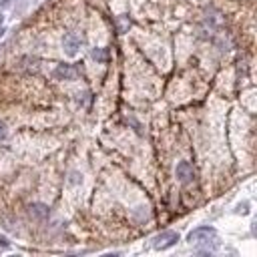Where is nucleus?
<instances>
[{
	"label": "nucleus",
	"instance_id": "1",
	"mask_svg": "<svg viewBox=\"0 0 257 257\" xmlns=\"http://www.w3.org/2000/svg\"><path fill=\"white\" fill-rule=\"evenodd\" d=\"M209 239H215V229H211V227H199L189 233L191 245H209Z\"/></svg>",
	"mask_w": 257,
	"mask_h": 257
},
{
	"label": "nucleus",
	"instance_id": "2",
	"mask_svg": "<svg viewBox=\"0 0 257 257\" xmlns=\"http://www.w3.org/2000/svg\"><path fill=\"white\" fill-rule=\"evenodd\" d=\"M153 241H155V243H153L155 249H169V247H173V245L179 241V235L173 233V231H163V233L157 235Z\"/></svg>",
	"mask_w": 257,
	"mask_h": 257
},
{
	"label": "nucleus",
	"instance_id": "3",
	"mask_svg": "<svg viewBox=\"0 0 257 257\" xmlns=\"http://www.w3.org/2000/svg\"><path fill=\"white\" fill-rule=\"evenodd\" d=\"M62 46L66 48V54H76V50L80 48V36L76 32H66L62 38Z\"/></svg>",
	"mask_w": 257,
	"mask_h": 257
},
{
	"label": "nucleus",
	"instance_id": "4",
	"mask_svg": "<svg viewBox=\"0 0 257 257\" xmlns=\"http://www.w3.org/2000/svg\"><path fill=\"white\" fill-rule=\"evenodd\" d=\"M54 76L60 78V80H74L78 76V70L72 64H58L56 70H54Z\"/></svg>",
	"mask_w": 257,
	"mask_h": 257
},
{
	"label": "nucleus",
	"instance_id": "5",
	"mask_svg": "<svg viewBox=\"0 0 257 257\" xmlns=\"http://www.w3.org/2000/svg\"><path fill=\"white\" fill-rule=\"evenodd\" d=\"M177 177L183 181V183H187V181H191L193 179V167L189 165V163H179L177 165Z\"/></svg>",
	"mask_w": 257,
	"mask_h": 257
},
{
	"label": "nucleus",
	"instance_id": "6",
	"mask_svg": "<svg viewBox=\"0 0 257 257\" xmlns=\"http://www.w3.org/2000/svg\"><path fill=\"white\" fill-rule=\"evenodd\" d=\"M30 215L36 219H44L48 215V207L42 203H34V205H30Z\"/></svg>",
	"mask_w": 257,
	"mask_h": 257
},
{
	"label": "nucleus",
	"instance_id": "7",
	"mask_svg": "<svg viewBox=\"0 0 257 257\" xmlns=\"http://www.w3.org/2000/svg\"><path fill=\"white\" fill-rule=\"evenodd\" d=\"M128 26H131V20H128V16H120V18H118V32H124Z\"/></svg>",
	"mask_w": 257,
	"mask_h": 257
},
{
	"label": "nucleus",
	"instance_id": "8",
	"mask_svg": "<svg viewBox=\"0 0 257 257\" xmlns=\"http://www.w3.org/2000/svg\"><path fill=\"white\" fill-rule=\"evenodd\" d=\"M106 50L104 48H94L92 50V58H96V60H106Z\"/></svg>",
	"mask_w": 257,
	"mask_h": 257
},
{
	"label": "nucleus",
	"instance_id": "9",
	"mask_svg": "<svg viewBox=\"0 0 257 257\" xmlns=\"http://www.w3.org/2000/svg\"><path fill=\"white\" fill-rule=\"evenodd\" d=\"M6 135H8V133H6V124L0 120V139H6Z\"/></svg>",
	"mask_w": 257,
	"mask_h": 257
}]
</instances>
